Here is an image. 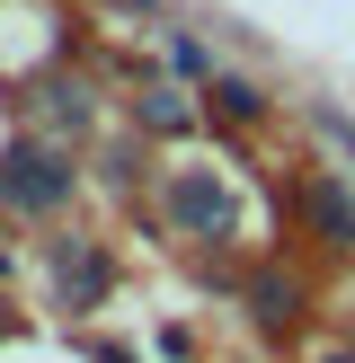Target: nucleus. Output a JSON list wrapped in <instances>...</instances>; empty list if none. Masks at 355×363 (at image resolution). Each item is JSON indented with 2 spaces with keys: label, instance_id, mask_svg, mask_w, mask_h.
Segmentation results:
<instances>
[{
  "label": "nucleus",
  "instance_id": "nucleus-1",
  "mask_svg": "<svg viewBox=\"0 0 355 363\" xmlns=\"http://www.w3.org/2000/svg\"><path fill=\"white\" fill-rule=\"evenodd\" d=\"M62 195H71V160L53 151V142H9V151H0V204L53 213Z\"/></svg>",
  "mask_w": 355,
  "mask_h": 363
},
{
  "label": "nucleus",
  "instance_id": "nucleus-2",
  "mask_svg": "<svg viewBox=\"0 0 355 363\" xmlns=\"http://www.w3.org/2000/svg\"><path fill=\"white\" fill-rule=\"evenodd\" d=\"M169 213L195 230V240H213V230L231 222V195L213 186V177H178V186H169Z\"/></svg>",
  "mask_w": 355,
  "mask_h": 363
},
{
  "label": "nucleus",
  "instance_id": "nucleus-3",
  "mask_svg": "<svg viewBox=\"0 0 355 363\" xmlns=\"http://www.w3.org/2000/svg\"><path fill=\"white\" fill-rule=\"evenodd\" d=\"M311 230H320L329 248H355V195L337 186V177H320V186H311Z\"/></svg>",
  "mask_w": 355,
  "mask_h": 363
},
{
  "label": "nucleus",
  "instance_id": "nucleus-4",
  "mask_svg": "<svg viewBox=\"0 0 355 363\" xmlns=\"http://www.w3.org/2000/svg\"><path fill=\"white\" fill-rule=\"evenodd\" d=\"M98 293H106V257H98V248H62V301L89 311Z\"/></svg>",
  "mask_w": 355,
  "mask_h": 363
},
{
  "label": "nucleus",
  "instance_id": "nucleus-5",
  "mask_svg": "<svg viewBox=\"0 0 355 363\" xmlns=\"http://www.w3.org/2000/svg\"><path fill=\"white\" fill-rule=\"evenodd\" d=\"M248 301H258V328H293V311H302V293L284 275H258L248 284Z\"/></svg>",
  "mask_w": 355,
  "mask_h": 363
},
{
  "label": "nucleus",
  "instance_id": "nucleus-6",
  "mask_svg": "<svg viewBox=\"0 0 355 363\" xmlns=\"http://www.w3.org/2000/svg\"><path fill=\"white\" fill-rule=\"evenodd\" d=\"M213 106H222V116H258V89H248V80H213Z\"/></svg>",
  "mask_w": 355,
  "mask_h": 363
},
{
  "label": "nucleus",
  "instance_id": "nucleus-7",
  "mask_svg": "<svg viewBox=\"0 0 355 363\" xmlns=\"http://www.w3.org/2000/svg\"><path fill=\"white\" fill-rule=\"evenodd\" d=\"M142 116H151V124H160V133H178V124H187V106H178V98H169V89H151V98H142Z\"/></svg>",
  "mask_w": 355,
  "mask_h": 363
},
{
  "label": "nucleus",
  "instance_id": "nucleus-8",
  "mask_svg": "<svg viewBox=\"0 0 355 363\" xmlns=\"http://www.w3.org/2000/svg\"><path fill=\"white\" fill-rule=\"evenodd\" d=\"M98 363H133V354H124V346H98Z\"/></svg>",
  "mask_w": 355,
  "mask_h": 363
},
{
  "label": "nucleus",
  "instance_id": "nucleus-9",
  "mask_svg": "<svg viewBox=\"0 0 355 363\" xmlns=\"http://www.w3.org/2000/svg\"><path fill=\"white\" fill-rule=\"evenodd\" d=\"M0 337H9V311H0Z\"/></svg>",
  "mask_w": 355,
  "mask_h": 363
},
{
  "label": "nucleus",
  "instance_id": "nucleus-10",
  "mask_svg": "<svg viewBox=\"0 0 355 363\" xmlns=\"http://www.w3.org/2000/svg\"><path fill=\"white\" fill-rule=\"evenodd\" d=\"M337 363H355V354H337Z\"/></svg>",
  "mask_w": 355,
  "mask_h": 363
}]
</instances>
